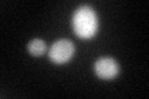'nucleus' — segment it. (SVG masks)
Here are the masks:
<instances>
[{"instance_id": "f257e3e1", "label": "nucleus", "mask_w": 149, "mask_h": 99, "mask_svg": "<svg viewBox=\"0 0 149 99\" xmlns=\"http://www.w3.org/2000/svg\"><path fill=\"white\" fill-rule=\"evenodd\" d=\"M73 31L81 39H90L97 32L98 20L96 11L91 6L82 5L73 14Z\"/></svg>"}, {"instance_id": "f03ea898", "label": "nucleus", "mask_w": 149, "mask_h": 99, "mask_svg": "<svg viewBox=\"0 0 149 99\" xmlns=\"http://www.w3.org/2000/svg\"><path fill=\"white\" fill-rule=\"evenodd\" d=\"M74 52V46L68 40H58L52 44L49 51L50 60L55 63H65L70 61Z\"/></svg>"}, {"instance_id": "7ed1b4c3", "label": "nucleus", "mask_w": 149, "mask_h": 99, "mask_svg": "<svg viewBox=\"0 0 149 99\" xmlns=\"http://www.w3.org/2000/svg\"><path fill=\"white\" fill-rule=\"evenodd\" d=\"M95 72L102 79H112L119 72L117 61L111 57H101L95 63Z\"/></svg>"}, {"instance_id": "20e7f679", "label": "nucleus", "mask_w": 149, "mask_h": 99, "mask_svg": "<svg viewBox=\"0 0 149 99\" xmlns=\"http://www.w3.org/2000/svg\"><path fill=\"white\" fill-rule=\"evenodd\" d=\"M27 50L32 56H41L46 51V44L41 39H35L29 42Z\"/></svg>"}]
</instances>
